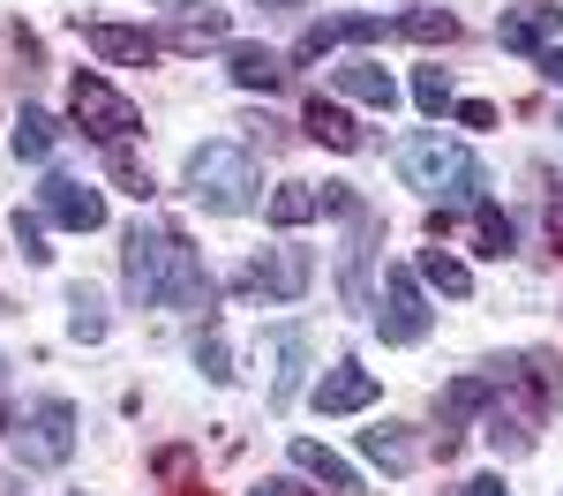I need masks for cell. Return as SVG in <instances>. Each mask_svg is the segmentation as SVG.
I'll list each match as a JSON object with an SVG mask.
<instances>
[{
  "instance_id": "obj_28",
  "label": "cell",
  "mask_w": 563,
  "mask_h": 496,
  "mask_svg": "<svg viewBox=\"0 0 563 496\" xmlns=\"http://www.w3.org/2000/svg\"><path fill=\"white\" fill-rule=\"evenodd\" d=\"M474 241H481V256H496V264H504V256L519 249V225L504 219L496 203H474Z\"/></svg>"
},
{
  "instance_id": "obj_16",
  "label": "cell",
  "mask_w": 563,
  "mask_h": 496,
  "mask_svg": "<svg viewBox=\"0 0 563 496\" xmlns=\"http://www.w3.org/2000/svg\"><path fill=\"white\" fill-rule=\"evenodd\" d=\"M203 45H233V15L225 8H174V23H166V53H203Z\"/></svg>"
},
{
  "instance_id": "obj_12",
  "label": "cell",
  "mask_w": 563,
  "mask_h": 496,
  "mask_svg": "<svg viewBox=\"0 0 563 496\" xmlns=\"http://www.w3.org/2000/svg\"><path fill=\"white\" fill-rule=\"evenodd\" d=\"M308 354H316V339H308L301 323H278L271 331V414H286V406L301 399V376H308Z\"/></svg>"
},
{
  "instance_id": "obj_5",
  "label": "cell",
  "mask_w": 563,
  "mask_h": 496,
  "mask_svg": "<svg viewBox=\"0 0 563 496\" xmlns=\"http://www.w3.org/2000/svg\"><path fill=\"white\" fill-rule=\"evenodd\" d=\"M166 241H174V225H129V241H121V278H129L135 309L166 301Z\"/></svg>"
},
{
  "instance_id": "obj_4",
  "label": "cell",
  "mask_w": 563,
  "mask_h": 496,
  "mask_svg": "<svg viewBox=\"0 0 563 496\" xmlns=\"http://www.w3.org/2000/svg\"><path fill=\"white\" fill-rule=\"evenodd\" d=\"M429 301H421V271L390 264L384 271V294H376V331H384V346H421L429 339Z\"/></svg>"
},
{
  "instance_id": "obj_20",
  "label": "cell",
  "mask_w": 563,
  "mask_h": 496,
  "mask_svg": "<svg viewBox=\"0 0 563 496\" xmlns=\"http://www.w3.org/2000/svg\"><path fill=\"white\" fill-rule=\"evenodd\" d=\"M308 135H316L323 151H339V158H353V151H361L353 113H346V106H331V98H308Z\"/></svg>"
},
{
  "instance_id": "obj_17",
  "label": "cell",
  "mask_w": 563,
  "mask_h": 496,
  "mask_svg": "<svg viewBox=\"0 0 563 496\" xmlns=\"http://www.w3.org/2000/svg\"><path fill=\"white\" fill-rule=\"evenodd\" d=\"M294 474L323 482L331 496H361V474H353V466H346L331 444H316V437H294Z\"/></svg>"
},
{
  "instance_id": "obj_1",
  "label": "cell",
  "mask_w": 563,
  "mask_h": 496,
  "mask_svg": "<svg viewBox=\"0 0 563 496\" xmlns=\"http://www.w3.org/2000/svg\"><path fill=\"white\" fill-rule=\"evenodd\" d=\"M398 174L413 180L421 196H435V203H481V188H488V174H481V158L466 151V143H443V135H406L398 143Z\"/></svg>"
},
{
  "instance_id": "obj_40",
  "label": "cell",
  "mask_w": 563,
  "mask_h": 496,
  "mask_svg": "<svg viewBox=\"0 0 563 496\" xmlns=\"http://www.w3.org/2000/svg\"><path fill=\"white\" fill-rule=\"evenodd\" d=\"M256 8H301V0H256Z\"/></svg>"
},
{
  "instance_id": "obj_35",
  "label": "cell",
  "mask_w": 563,
  "mask_h": 496,
  "mask_svg": "<svg viewBox=\"0 0 563 496\" xmlns=\"http://www.w3.org/2000/svg\"><path fill=\"white\" fill-rule=\"evenodd\" d=\"M451 113H459V121H466V129H496V106H488V98H459V106H451Z\"/></svg>"
},
{
  "instance_id": "obj_3",
  "label": "cell",
  "mask_w": 563,
  "mask_h": 496,
  "mask_svg": "<svg viewBox=\"0 0 563 496\" xmlns=\"http://www.w3.org/2000/svg\"><path fill=\"white\" fill-rule=\"evenodd\" d=\"M68 121H76L84 135H98V143H129V135L143 129V113H135L106 76H90V68L68 84Z\"/></svg>"
},
{
  "instance_id": "obj_23",
  "label": "cell",
  "mask_w": 563,
  "mask_h": 496,
  "mask_svg": "<svg viewBox=\"0 0 563 496\" xmlns=\"http://www.w3.org/2000/svg\"><path fill=\"white\" fill-rule=\"evenodd\" d=\"M390 38L451 45V38H459V15H451V8H413V15H390Z\"/></svg>"
},
{
  "instance_id": "obj_2",
  "label": "cell",
  "mask_w": 563,
  "mask_h": 496,
  "mask_svg": "<svg viewBox=\"0 0 563 496\" xmlns=\"http://www.w3.org/2000/svg\"><path fill=\"white\" fill-rule=\"evenodd\" d=\"M188 196L218 211V219H241V211H256V158L241 151V143H203V151H188Z\"/></svg>"
},
{
  "instance_id": "obj_36",
  "label": "cell",
  "mask_w": 563,
  "mask_h": 496,
  "mask_svg": "<svg viewBox=\"0 0 563 496\" xmlns=\"http://www.w3.org/2000/svg\"><path fill=\"white\" fill-rule=\"evenodd\" d=\"M533 68H541V84L563 90V45H549V53H533Z\"/></svg>"
},
{
  "instance_id": "obj_9",
  "label": "cell",
  "mask_w": 563,
  "mask_h": 496,
  "mask_svg": "<svg viewBox=\"0 0 563 496\" xmlns=\"http://www.w3.org/2000/svg\"><path fill=\"white\" fill-rule=\"evenodd\" d=\"M38 211L53 225H68V233H98V225H106V196H98L90 180H76V174H45Z\"/></svg>"
},
{
  "instance_id": "obj_7",
  "label": "cell",
  "mask_w": 563,
  "mask_h": 496,
  "mask_svg": "<svg viewBox=\"0 0 563 496\" xmlns=\"http://www.w3.org/2000/svg\"><path fill=\"white\" fill-rule=\"evenodd\" d=\"M496 399H504L496 368H481V376H459V384H451V392L435 399V414H443V429H435V451L451 459V451H459V437H466V421H474V414H488Z\"/></svg>"
},
{
  "instance_id": "obj_29",
  "label": "cell",
  "mask_w": 563,
  "mask_h": 496,
  "mask_svg": "<svg viewBox=\"0 0 563 496\" xmlns=\"http://www.w3.org/2000/svg\"><path fill=\"white\" fill-rule=\"evenodd\" d=\"M196 368H203L211 384H233V346H225L218 323H203V339H196Z\"/></svg>"
},
{
  "instance_id": "obj_25",
  "label": "cell",
  "mask_w": 563,
  "mask_h": 496,
  "mask_svg": "<svg viewBox=\"0 0 563 496\" xmlns=\"http://www.w3.org/2000/svg\"><path fill=\"white\" fill-rule=\"evenodd\" d=\"M421 278H429L435 294H451V301H466V294H474V271L459 264V256H451V249H421Z\"/></svg>"
},
{
  "instance_id": "obj_19",
  "label": "cell",
  "mask_w": 563,
  "mask_h": 496,
  "mask_svg": "<svg viewBox=\"0 0 563 496\" xmlns=\"http://www.w3.org/2000/svg\"><path fill=\"white\" fill-rule=\"evenodd\" d=\"M331 76H339V90H346V98L376 106V113H390V106H398V84H390L384 60H346V68H331Z\"/></svg>"
},
{
  "instance_id": "obj_38",
  "label": "cell",
  "mask_w": 563,
  "mask_h": 496,
  "mask_svg": "<svg viewBox=\"0 0 563 496\" xmlns=\"http://www.w3.org/2000/svg\"><path fill=\"white\" fill-rule=\"evenodd\" d=\"M249 496H301L294 482H263V489H249Z\"/></svg>"
},
{
  "instance_id": "obj_11",
  "label": "cell",
  "mask_w": 563,
  "mask_h": 496,
  "mask_svg": "<svg viewBox=\"0 0 563 496\" xmlns=\"http://www.w3.org/2000/svg\"><path fill=\"white\" fill-rule=\"evenodd\" d=\"M376 233H384V219L361 203V211H346V256H339V286H346L353 309H376V294H368V256H376Z\"/></svg>"
},
{
  "instance_id": "obj_37",
  "label": "cell",
  "mask_w": 563,
  "mask_h": 496,
  "mask_svg": "<svg viewBox=\"0 0 563 496\" xmlns=\"http://www.w3.org/2000/svg\"><path fill=\"white\" fill-rule=\"evenodd\" d=\"M459 496H511V489H504L496 474H474V482H459Z\"/></svg>"
},
{
  "instance_id": "obj_8",
  "label": "cell",
  "mask_w": 563,
  "mask_h": 496,
  "mask_svg": "<svg viewBox=\"0 0 563 496\" xmlns=\"http://www.w3.org/2000/svg\"><path fill=\"white\" fill-rule=\"evenodd\" d=\"M308 278H316L308 249H294V241H286V249H271L263 264H249L241 278H233V286H241V294H263V301H301Z\"/></svg>"
},
{
  "instance_id": "obj_41",
  "label": "cell",
  "mask_w": 563,
  "mask_h": 496,
  "mask_svg": "<svg viewBox=\"0 0 563 496\" xmlns=\"http://www.w3.org/2000/svg\"><path fill=\"white\" fill-rule=\"evenodd\" d=\"M188 496H211V489H188Z\"/></svg>"
},
{
  "instance_id": "obj_30",
  "label": "cell",
  "mask_w": 563,
  "mask_h": 496,
  "mask_svg": "<svg viewBox=\"0 0 563 496\" xmlns=\"http://www.w3.org/2000/svg\"><path fill=\"white\" fill-rule=\"evenodd\" d=\"M413 106H421V113H435V121H443V113H451V106H459V98H451V76H443V68H421V76H413Z\"/></svg>"
},
{
  "instance_id": "obj_42",
  "label": "cell",
  "mask_w": 563,
  "mask_h": 496,
  "mask_svg": "<svg viewBox=\"0 0 563 496\" xmlns=\"http://www.w3.org/2000/svg\"><path fill=\"white\" fill-rule=\"evenodd\" d=\"M556 225H563V211H556Z\"/></svg>"
},
{
  "instance_id": "obj_14",
  "label": "cell",
  "mask_w": 563,
  "mask_h": 496,
  "mask_svg": "<svg viewBox=\"0 0 563 496\" xmlns=\"http://www.w3.org/2000/svg\"><path fill=\"white\" fill-rule=\"evenodd\" d=\"M84 45L98 60H121V68H151V60L166 53L158 31H135V23H84Z\"/></svg>"
},
{
  "instance_id": "obj_34",
  "label": "cell",
  "mask_w": 563,
  "mask_h": 496,
  "mask_svg": "<svg viewBox=\"0 0 563 496\" xmlns=\"http://www.w3.org/2000/svg\"><path fill=\"white\" fill-rule=\"evenodd\" d=\"M316 203H323V211H339V219H346V211H361V196H353L346 180H323V188H316Z\"/></svg>"
},
{
  "instance_id": "obj_22",
  "label": "cell",
  "mask_w": 563,
  "mask_h": 496,
  "mask_svg": "<svg viewBox=\"0 0 563 496\" xmlns=\"http://www.w3.org/2000/svg\"><path fill=\"white\" fill-rule=\"evenodd\" d=\"M361 451H368V466H384V474H413V459H421V444H413L398 421H384V429H361Z\"/></svg>"
},
{
  "instance_id": "obj_27",
  "label": "cell",
  "mask_w": 563,
  "mask_h": 496,
  "mask_svg": "<svg viewBox=\"0 0 563 496\" xmlns=\"http://www.w3.org/2000/svg\"><path fill=\"white\" fill-rule=\"evenodd\" d=\"M68 331H76L84 346H98V339L113 331V316H106V301H98L90 286H68Z\"/></svg>"
},
{
  "instance_id": "obj_39",
  "label": "cell",
  "mask_w": 563,
  "mask_h": 496,
  "mask_svg": "<svg viewBox=\"0 0 563 496\" xmlns=\"http://www.w3.org/2000/svg\"><path fill=\"white\" fill-rule=\"evenodd\" d=\"M0 384H8V361H0ZM0 429H15V421H8V399H0Z\"/></svg>"
},
{
  "instance_id": "obj_33",
  "label": "cell",
  "mask_w": 563,
  "mask_h": 496,
  "mask_svg": "<svg viewBox=\"0 0 563 496\" xmlns=\"http://www.w3.org/2000/svg\"><path fill=\"white\" fill-rule=\"evenodd\" d=\"M151 466H158V482H188V474H196V459H188V444H166L158 459H151Z\"/></svg>"
},
{
  "instance_id": "obj_24",
  "label": "cell",
  "mask_w": 563,
  "mask_h": 496,
  "mask_svg": "<svg viewBox=\"0 0 563 496\" xmlns=\"http://www.w3.org/2000/svg\"><path fill=\"white\" fill-rule=\"evenodd\" d=\"M316 211H323V203H316V180H278V188H271V225H278V233L308 225Z\"/></svg>"
},
{
  "instance_id": "obj_15",
  "label": "cell",
  "mask_w": 563,
  "mask_h": 496,
  "mask_svg": "<svg viewBox=\"0 0 563 496\" xmlns=\"http://www.w3.org/2000/svg\"><path fill=\"white\" fill-rule=\"evenodd\" d=\"M376 368H361V361H331V376L316 384V414H361V406H376Z\"/></svg>"
},
{
  "instance_id": "obj_6",
  "label": "cell",
  "mask_w": 563,
  "mask_h": 496,
  "mask_svg": "<svg viewBox=\"0 0 563 496\" xmlns=\"http://www.w3.org/2000/svg\"><path fill=\"white\" fill-rule=\"evenodd\" d=\"M15 451H23V466H68V451H76V406L38 399L31 421L15 429Z\"/></svg>"
},
{
  "instance_id": "obj_32",
  "label": "cell",
  "mask_w": 563,
  "mask_h": 496,
  "mask_svg": "<svg viewBox=\"0 0 563 496\" xmlns=\"http://www.w3.org/2000/svg\"><path fill=\"white\" fill-rule=\"evenodd\" d=\"M15 249H23L31 264H45V256H53V249H45V219H38V211H15Z\"/></svg>"
},
{
  "instance_id": "obj_31",
  "label": "cell",
  "mask_w": 563,
  "mask_h": 496,
  "mask_svg": "<svg viewBox=\"0 0 563 496\" xmlns=\"http://www.w3.org/2000/svg\"><path fill=\"white\" fill-rule=\"evenodd\" d=\"M106 174L121 180V188H129L135 203H143V196H151V174H143V166H135V151H129V143H106Z\"/></svg>"
},
{
  "instance_id": "obj_21",
  "label": "cell",
  "mask_w": 563,
  "mask_h": 496,
  "mask_svg": "<svg viewBox=\"0 0 563 496\" xmlns=\"http://www.w3.org/2000/svg\"><path fill=\"white\" fill-rule=\"evenodd\" d=\"M8 143H15V158H23V166H45V158H53V143H60V121L38 113V106H23V113H15V129H8Z\"/></svg>"
},
{
  "instance_id": "obj_10",
  "label": "cell",
  "mask_w": 563,
  "mask_h": 496,
  "mask_svg": "<svg viewBox=\"0 0 563 496\" xmlns=\"http://www.w3.org/2000/svg\"><path fill=\"white\" fill-rule=\"evenodd\" d=\"M218 286L211 271H203V256L188 249V233L174 225V241H166V309H188V316H211Z\"/></svg>"
},
{
  "instance_id": "obj_18",
  "label": "cell",
  "mask_w": 563,
  "mask_h": 496,
  "mask_svg": "<svg viewBox=\"0 0 563 496\" xmlns=\"http://www.w3.org/2000/svg\"><path fill=\"white\" fill-rule=\"evenodd\" d=\"M225 76L241 90H278L294 68H286V53H271V45H225Z\"/></svg>"
},
{
  "instance_id": "obj_13",
  "label": "cell",
  "mask_w": 563,
  "mask_h": 496,
  "mask_svg": "<svg viewBox=\"0 0 563 496\" xmlns=\"http://www.w3.org/2000/svg\"><path fill=\"white\" fill-rule=\"evenodd\" d=\"M556 31H563V8H549V0H526V8H504V15H496L504 53H549Z\"/></svg>"
},
{
  "instance_id": "obj_26",
  "label": "cell",
  "mask_w": 563,
  "mask_h": 496,
  "mask_svg": "<svg viewBox=\"0 0 563 496\" xmlns=\"http://www.w3.org/2000/svg\"><path fill=\"white\" fill-rule=\"evenodd\" d=\"M488 444L504 451V459H526L533 451V414H511V406L496 399L488 406Z\"/></svg>"
}]
</instances>
